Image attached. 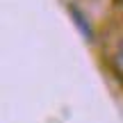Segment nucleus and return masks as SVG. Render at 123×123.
<instances>
[{"label":"nucleus","instance_id":"obj_1","mask_svg":"<svg viewBox=\"0 0 123 123\" xmlns=\"http://www.w3.org/2000/svg\"><path fill=\"white\" fill-rule=\"evenodd\" d=\"M68 16H71V21L75 23V27L80 30V34L84 37L87 41H93V27H91V21L87 18V14L82 12L80 7H75V5H68Z\"/></svg>","mask_w":123,"mask_h":123},{"label":"nucleus","instance_id":"obj_2","mask_svg":"<svg viewBox=\"0 0 123 123\" xmlns=\"http://www.w3.org/2000/svg\"><path fill=\"white\" fill-rule=\"evenodd\" d=\"M116 2H121V0H116Z\"/></svg>","mask_w":123,"mask_h":123}]
</instances>
